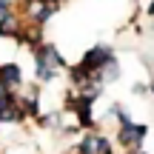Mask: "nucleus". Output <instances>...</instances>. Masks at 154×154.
Returning <instances> with one entry per match:
<instances>
[{
  "instance_id": "9",
  "label": "nucleus",
  "mask_w": 154,
  "mask_h": 154,
  "mask_svg": "<svg viewBox=\"0 0 154 154\" xmlns=\"http://www.w3.org/2000/svg\"><path fill=\"white\" fill-rule=\"evenodd\" d=\"M6 11H9V3H6V0H0V14H6Z\"/></svg>"
},
{
  "instance_id": "1",
  "label": "nucleus",
  "mask_w": 154,
  "mask_h": 154,
  "mask_svg": "<svg viewBox=\"0 0 154 154\" xmlns=\"http://www.w3.org/2000/svg\"><path fill=\"white\" fill-rule=\"evenodd\" d=\"M57 69H60V54H57V49L43 46V49L37 51V77L40 80H51Z\"/></svg>"
},
{
  "instance_id": "5",
  "label": "nucleus",
  "mask_w": 154,
  "mask_h": 154,
  "mask_svg": "<svg viewBox=\"0 0 154 154\" xmlns=\"http://www.w3.org/2000/svg\"><path fill=\"white\" fill-rule=\"evenodd\" d=\"M72 109L77 111V117H80V126H91V97H77L72 103Z\"/></svg>"
},
{
  "instance_id": "4",
  "label": "nucleus",
  "mask_w": 154,
  "mask_h": 154,
  "mask_svg": "<svg viewBox=\"0 0 154 154\" xmlns=\"http://www.w3.org/2000/svg\"><path fill=\"white\" fill-rule=\"evenodd\" d=\"M20 66H14V63H6V66H0V91H9V88H14L17 83H20Z\"/></svg>"
},
{
  "instance_id": "8",
  "label": "nucleus",
  "mask_w": 154,
  "mask_h": 154,
  "mask_svg": "<svg viewBox=\"0 0 154 154\" xmlns=\"http://www.w3.org/2000/svg\"><path fill=\"white\" fill-rule=\"evenodd\" d=\"M20 106H23V111H26V114H37V100H34V97L20 100Z\"/></svg>"
},
{
  "instance_id": "6",
  "label": "nucleus",
  "mask_w": 154,
  "mask_h": 154,
  "mask_svg": "<svg viewBox=\"0 0 154 154\" xmlns=\"http://www.w3.org/2000/svg\"><path fill=\"white\" fill-rule=\"evenodd\" d=\"M80 154H111V149H109V143L103 137H88L80 146Z\"/></svg>"
},
{
  "instance_id": "7",
  "label": "nucleus",
  "mask_w": 154,
  "mask_h": 154,
  "mask_svg": "<svg viewBox=\"0 0 154 154\" xmlns=\"http://www.w3.org/2000/svg\"><path fill=\"white\" fill-rule=\"evenodd\" d=\"M0 34L3 37H11V34H17V20L11 11H6L3 17H0Z\"/></svg>"
},
{
  "instance_id": "2",
  "label": "nucleus",
  "mask_w": 154,
  "mask_h": 154,
  "mask_svg": "<svg viewBox=\"0 0 154 154\" xmlns=\"http://www.w3.org/2000/svg\"><path fill=\"white\" fill-rule=\"evenodd\" d=\"M111 60H114V57H111V51L106 49V46H97V49H91L86 57H83V66L100 74V69H103V66H109Z\"/></svg>"
},
{
  "instance_id": "10",
  "label": "nucleus",
  "mask_w": 154,
  "mask_h": 154,
  "mask_svg": "<svg viewBox=\"0 0 154 154\" xmlns=\"http://www.w3.org/2000/svg\"><path fill=\"white\" fill-rule=\"evenodd\" d=\"M151 14H154V3H151Z\"/></svg>"
},
{
  "instance_id": "3",
  "label": "nucleus",
  "mask_w": 154,
  "mask_h": 154,
  "mask_svg": "<svg viewBox=\"0 0 154 154\" xmlns=\"http://www.w3.org/2000/svg\"><path fill=\"white\" fill-rule=\"evenodd\" d=\"M143 137H146V126H137V123H128V120L120 126V143L123 146H137Z\"/></svg>"
},
{
  "instance_id": "11",
  "label": "nucleus",
  "mask_w": 154,
  "mask_h": 154,
  "mask_svg": "<svg viewBox=\"0 0 154 154\" xmlns=\"http://www.w3.org/2000/svg\"><path fill=\"white\" fill-rule=\"evenodd\" d=\"M46 3H51V0H46Z\"/></svg>"
}]
</instances>
